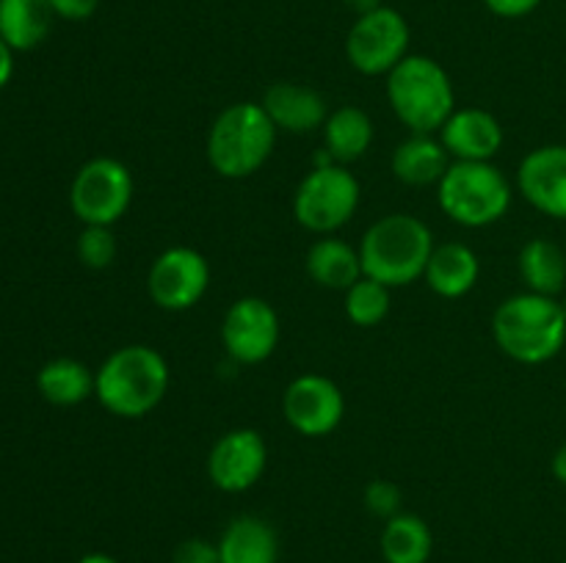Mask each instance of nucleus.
<instances>
[{"mask_svg":"<svg viewBox=\"0 0 566 563\" xmlns=\"http://www.w3.org/2000/svg\"><path fill=\"white\" fill-rule=\"evenodd\" d=\"M363 188L348 166H313L293 193V215L313 235H335L354 219Z\"/></svg>","mask_w":566,"mask_h":563,"instance_id":"obj_7","label":"nucleus"},{"mask_svg":"<svg viewBox=\"0 0 566 563\" xmlns=\"http://www.w3.org/2000/svg\"><path fill=\"white\" fill-rule=\"evenodd\" d=\"M451 160H492L503 149V125L484 108H457L440 130Z\"/></svg>","mask_w":566,"mask_h":563,"instance_id":"obj_16","label":"nucleus"},{"mask_svg":"<svg viewBox=\"0 0 566 563\" xmlns=\"http://www.w3.org/2000/svg\"><path fill=\"white\" fill-rule=\"evenodd\" d=\"M77 259L92 270H105L116 259V237L111 226H83L75 243Z\"/></svg>","mask_w":566,"mask_h":563,"instance_id":"obj_27","label":"nucleus"},{"mask_svg":"<svg viewBox=\"0 0 566 563\" xmlns=\"http://www.w3.org/2000/svg\"><path fill=\"white\" fill-rule=\"evenodd\" d=\"M392 307V287L385 282H376L370 276H363L343 293V309L346 318L359 329H374L390 315Z\"/></svg>","mask_w":566,"mask_h":563,"instance_id":"obj_26","label":"nucleus"},{"mask_svg":"<svg viewBox=\"0 0 566 563\" xmlns=\"http://www.w3.org/2000/svg\"><path fill=\"white\" fill-rule=\"evenodd\" d=\"M304 268H307V276L315 285L340 293H346L354 282H359L365 276L359 248L335 235H321L310 246Z\"/></svg>","mask_w":566,"mask_h":563,"instance_id":"obj_20","label":"nucleus"},{"mask_svg":"<svg viewBox=\"0 0 566 563\" xmlns=\"http://www.w3.org/2000/svg\"><path fill=\"white\" fill-rule=\"evenodd\" d=\"M542 0H484L486 9L497 17H506V20H520V17H528L531 11L539 9Z\"/></svg>","mask_w":566,"mask_h":563,"instance_id":"obj_31","label":"nucleus"},{"mask_svg":"<svg viewBox=\"0 0 566 563\" xmlns=\"http://www.w3.org/2000/svg\"><path fill=\"white\" fill-rule=\"evenodd\" d=\"M562 307H564V312H566V296L562 298Z\"/></svg>","mask_w":566,"mask_h":563,"instance_id":"obj_36","label":"nucleus"},{"mask_svg":"<svg viewBox=\"0 0 566 563\" xmlns=\"http://www.w3.org/2000/svg\"><path fill=\"white\" fill-rule=\"evenodd\" d=\"M517 191L551 219L566 221V144H545L520 160Z\"/></svg>","mask_w":566,"mask_h":563,"instance_id":"obj_14","label":"nucleus"},{"mask_svg":"<svg viewBox=\"0 0 566 563\" xmlns=\"http://www.w3.org/2000/svg\"><path fill=\"white\" fill-rule=\"evenodd\" d=\"M434 246L426 221L412 213H390L365 230L357 248L365 276L387 287H407L423 276Z\"/></svg>","mask_w":566,"mask_h":563,"instance_id":"obj_3","label":"nucleus"},{"mask_svg":"<svg viewBox=\"0 0 566 563\" xmlns=\"http://www.w3.org/2000/svg\"><path fill=\"white\" fill-rule=\"evenodd\" d=\"M260 105L274 121L276 130L291 132V136L321 130L329 119V105H326L324 94L304 83H271Z\"/></svg>","mask_w":566,"mask_h":563,"instance_id":"obj_15","label":"nucleus"},{"mask_svg":"<svg viewBox=\"0 0 566 563\" xmlns=\"http://www.w3.org/2000/svg\"><path fill=\"white\" fill-rule=\"evenodd\" d=\"M481 263L479 254L468 243H440L431 252L429 265L423 270V279L431 293L440 298H462L479 285Z\"/></svg>","mask_w":566,"mask_h":563,"instance_id":"obj_18","label":"nucleus"},{"mask_svg":"<svg viewBox=\"0 0 566 563\" xmlns=\"http://www.w3.org/2000/svg\"><path fill=\"white\" fill-rule=\"evenodd\" d=\"M210 287V265L202 252L191 246H171L153 259L147 274V293L155 307L166 312H186L197 307Z\"/></svg>","mask_w":566,"mask_h":563,"instance_id":"obj_10","label":"nucleus"},{"mask_svg":"<svg viewBox=\"0 0 566 563\" xmlns=\"http://www.w3.org/2000/svg\"><path fill=\"white\" fill-rule=\"evenodd\" d=\"M451 163V155L442 147L440 138L429 136V132H412V136L403 138L396 147L390 169L403 185L429 188L440 185V180L446 177Z\"/></svg>","mask_w":566,"mask_h":563,"instance_id":"obj_19","label":"nucleus"},{"mask_svg":"<svg viewBox=\"0 0 566 563\" xmlns=\"http://www.w3.org/2000/svg\"><path fill=\"white\" fill-rule=\"evenodd\" d=\"M387 103L409 132L437 136L457 110L451 75L431 55L409 53L387 75Z\"/></svg>","mask_w":566,"mask_h":563,"instance_id":"obj_5","label":"nucleus"},{"mask_svg":"<svg viewBox=\"0 0 566 563\" xmlns=\"http://www.w3.org/2000/svg\"><path fill=\"white\" fill-rule=\"evenodd\" d=\"M269 467V445L254 428H232L208 453V478L224 495H241L260 484Z\"/></svg>","mask_w":566,"mask_h":563,"instance_id":"obj_13","label":"nucleus"},{"mask_svg":"<svg viewBox=\"0 0 566 563\" xmlns=\"http://www.w3.org/2000/svg\"><path fill=\"white\" fill-rule=\"evenodd\" d=\"M36 390L53 406H77L94 395V373L77 359H50L36 373Z\"/></svg>","mask_w":566,"mask_h":563,"instance_id":"obj_25","label":"nucleus"},{"mask_svg":"<svg viewBox=\"0 0 566 563\" xmlns=\"http://www.w3.org/2000/svg\"><path fill=\"white\" fill-rule=\"evenodd\" d=\"M75 563H122L119 557L108 555V552H86L83 557H77Z\"/></svg>","mask_w":566,"mask_h":563,"instance_id":"obj_35","label":"nucleus"},{"mask_svg":"<svg viewBox=\"0 0 566 563\" xmlns=\"http://www.w3.org/2000/svg\"><path fill=\"white\" fill-rule=\"evenodd\" d=\"M512 199V182L492 160H453L437 185L442 213L468 230L497 224Z\"/></svg>","mask_w":566,"mask_h":563,"instance_id":"obj_6","label":"nucleus"},{"mask_svg":"<svg viewBox=\"0 0 566 563\" xmlns=\"http://www.w3.org/2000/svg\"><path fill=\"white\" fill-rule=\"evenodd\" d=\"M551 472H553V478L558 480V484L566 486V442H564L562 447H558L556 453H553V458H551Z\"/></svg>","mask_w":566,"mask_h":563,"instance_id":"obj_33","label":"nucleus"},{"mask_svg":"<svg viewBox=\"0 0 566 563\" xmlns=\"http://www.w3.org/2000/svg\"><path fill=\"white\" fill-rule=\"evenodd\" d=\"M50 6H53L55 17H61V20L83 22L97 11L99 0H50Z\"/></svg>","mask_w":566,"mask_h":563,"instance_id":"obj_30","label":"nucleus"},{"mask_svg":"<svg viewBox=\"0 0 566 563\" xmlns=\"http://www.w3.org/2000/svg\"><path fill=\"white\" fill-rule=\"evenodd\" d=\"M282 414L296 434L321 439L343 423L346 397L329 375L304 373L287 384L282 395Z\"/></svg>","mask_w":566,"mask_h":563,"instance_id":"obj_12","label":"nucleus"},{"mask_svg":"<svg viewBox=\"0 0 566 563\" xmlns=\"http://www.w3.org/2000/svg\"><path fill=\"white\" fill-rule=\"evenodd\" d=\"M50 0H0V36L14 53L39 47L53 28Z\"/></svg>","mask_w":566,"mask_h":563,"instance_id":"obj_22","label":"nucleus"},{"mask_svg":"<svg viewBox=\"0 0 566 563\" xmlns=\"http://www.w3.org/2000/svg\"><path fill=\"white\" fill-rule=\"evenodd\" d=\"M495 346L520 364H542L558 357L566 342V312L562 298L517 293L497 304L492 315Z\"/></svg>","mask_w":566,"mask_h":563,"instance_id":"obj_2","label":"nucleus"},{"mask_svg":"<svg viewBox=\"0 0 566 563\" xmlns=\"http://www.w3.org/2000/svg\"><path fill=\"white\" fill-rule=\"evenodd\" d=\"M562 563H566V557H564V561H562Z\"/></svg>","mask_w":566,"mask_h":563,"instance_id":"obj_37","label":"nucleus"},{"mask_svg":"<svg viewBox=\"0 0 566 563\" xmlns=\"http://www.w3.org/2000/svg\"><path fill=\"white\" fill-rule=\"evenodd\" d=\"M409 22L390 6L357 17L346 36V59L363 75H390L409 55Z\"/></svg>","mask_w":566,"mask_h":563,"instance_id":"obj_9","label":"nucleus"},{"mask_svg":"<svg viewBox=\"0 0 566 563\" xmlns=\"http://www.w3.org/2000/svg\"><path fill=\"white\" fill-rule=\"evenodd\" d=\"M564 248H566V241H564Z\"/></svg>","mask_w":566,"mask_h":563,"instance_id":"obj_38","label":"nucleus"},{"mask_svg":"<svg viewBox=\"0 0 566 563\" xmlns=\"http://www.w3.org/2000/svg\"><path fill=\"white\" fill-rule=\"evenodd\" d=\"M216 544L221 563H280V535L274 524L254 513L230 519Z\"/></svg>","mask_w":566,"mask_h":563,"instance_id":"obj_17","label":"nucleus"},{"mask_svg":"<svg viewBox=\"0 0 566 563\" xmlns=\"http://www.w3.org/2000/svg\"><path fill=\"white\" fill-rule=\"evenodd\" d=\"M343 3H346L348 9H352L357 17L368 14V11H374V9H379V6H385V3H381V0H343Z\"/></svg>","mask_w":566,"mask_h":563,"instance_id":"obj_34","label":"nucleus"},{"mask_svg":"<svg viewBox=\"0 0 566 563\" xmlns=\"http://www.w3.org/2000/svg\"><path fill=\"white\" fill-rule=\"evenodd\" d=\"M381 557L385 563H429L434 552V533L418 513H396L381 528Z\"/></svg>","mask_w":566,"mask_h":563,"instance_id":"obj_24","label":"nucleus"},{"mask_svg":"<svg viewBox=\"0 0 566 563\" xmlns=\"http://www.w3.org/2000/svg\"><path fill=\"white\" fill-rule=\"evenodd\" d=\"M525 290L558 298L566 287V248L547 237H531L517 257Z\"/></svg>","mask_w":566,"mask_h":563,"instance_id":"obj_23","label":"nucleus"},{"mask_svg":"<svg viewBox=\"0 0 566 563\" xmlns=\"http://www.w3.org/2000/svg\"><path fill=\"white\" fill-rule=\"evenodd\" d=\"M171 563H221L219 561V544L208 539H186L175 546Z\"/></svg>","mask_w":566,"mask_h":563,"instance_id":"obj_29","label":"nucleus"},{"mask_svg":"<svg viewBox=\"0 0 566 563\" xmlns=\"http://www.w3.org/2000/svg\"><path fill=\"white\" fill-rule=\"evenodd\" d=\"M11 75H14V50L0 36V88L9 86Z\"/></svg>","mask_w":566,"mask_h":563,"instance_id":"obj_32","label":"nucleus"},{"mask_svg":"<svg viewBox=\"0 0 566 563\" xmlns=\"http://www.w3.org/2000/svg\"><path fill=\"white\" fill-rule=\"evenodd\" d=\"M321 130H324V149L340 166L357 163L359 158H365L376 136L374 119L368 116V110L357 108V105H340L337 110H332Z\"/></svg>","mask_w":566,"mask_h":563,"instance_id":"obj_21","label":"nucleus"},{"mask_svg":"<svg viewBox=\"0 0 566 563\" xmlns=\"http://www.w3.org/2000/svg\"><path fill=\"white\" fill-rule=\"evenodd\" d=\"M133 174L122 160L92 158L70 185V208L83 226H114L130 210Z\"/></svg>","mask_w":566,"mask_h":563,"instance_id":"obj_8","label":"nucleus"},{"mask_svg":"<svg viewBox=\"0 0 566 563\" xmlns=\"http://www.w3.org/2000/svg\"><path fill=\"white\" fill-rule=\"evenodd\" d=\"M276 127L265 108L254 99L232 103L221 110L208 130L210 169L227 180H247L258 174L276 147Z\"/></svg>","mask_w":566,"mask_h":563,"instance_id":"obj_4","label":"nucleus"},{"mask_svg":"<svg viewBox=\"0 0 566 563\" xmlns=\"http://www.w3.org/2000/svg\"><path fill=\"white\" fill-rule=\"evenodd\" d=\"M280 315L265 298L243 296L221 320V342L238 364H260L280 346Z\"/></svg>","mask_w":566,"mask_h":563,"instance_id":"obj_11","label":"nucleus"},{"mask_svg":"<svg viewBox=\"0 0 566 563\" xmlns=\"http://www.w3.org/2000/svg\"><path fill=\"white\" fill-rule=\"evenodd\" d=\"M171 384L169 364L153 346L116 348L94 373V397L108 414L142 419L160 406Z\"/></svg>","mask_w":566,"mask_h":563,"instance_id":"obj_1","label":"nucleus"},{"mask_svg":"<svg viewBox=\"0 0 566 563\" xmlns=\"http://www.w3.org/2000/svg\"><path fill=\"white\" fill-rule=\"evenodd\" d=\"M401 489H398L392 480L385 478H376L365 486L363 491V506L370 517H379V519H392L396 513H401Z\"/></svg>","mask_w":566,"mask_h":563,"instance_id":"obj_28","label":"nucleus"}]
</instances>
